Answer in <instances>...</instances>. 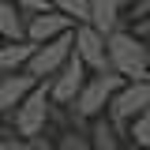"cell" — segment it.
<instances>
[{
    "label": "cell",
    "mask_w": 150,
    "mask_h": 150,
    "mask_svg": "<svg viewBox=\"0 0 150 150\" xmlns=\"http://www.w3.org/2000/svg\"><path fill=\"white\" fill-rule=\"evenodd\" d=\"M38 41L23 38V41H4L0 45V71H23L30 68V56H34Z\"/></svg>",
    "instance_id": "13"
},
{
    "label": "cell",
    "mask_w": 150,
    "mask_h": 150,
    "mask_svg": "<svg viewBox=\"0 0 150 150\" xmlns=\"http://www.w3.org/2000/svg\"><path fill=\"white\" fill-rule=\"evenodd\" d=\"M19 135H26V139H34V135H45V128L56 120V101L53 94H49V83H41L23 105H19L11 116H4Z\"/></svg>",
    "instance_id": "3"
},
{
    "label": "cell",
    "mask_w": 150,
    "mask_h": 150,
    "mask_svg": "<svg viewBox=\"0 0 150 150\" xmlns=\"http://www.w3.org/2000/svg\"><path fill=\"white\" fill-rule=\"evenodd\" d=\"M146 109H150V79H128V83L116 90L112 105H109V120L131 139L135 116H143Z\"/></svg>",
    "instance_id": "4"
},
{
    "label": "cell",
    "mask_w": 150,
    "mask_h": 150,
    "mask_svg": "<svg viewBox=\"0 0 150 150\" xmlns=\"http://www.w3.org/2000/svg\"><path fill=\"white\" fill-rule=\"evenodd\" d=\"M34 150H60V143L49 135H34Z\"/></svg>",
    "instance_id": "20"
},
{
    "label": "cell",
    "mask_w": 150,
    "mask_h": 150,
    "mask_svg": "<svg viewBox=\"0 0 150 150\" xmlns=\"http://www.w3.org/2000/svg\"><path fill=\"white\" fill-rule=\"evenodd\" d=\"M75 23L71 15H64L60 8H49V11H38V15H30V41H53V38H64V34H71Z\"/></svg>",
    "instance_id": "9"
},
{
    "label": "cell",
    "mask_w": 150,
    "mask_h": 150,
    "mask_svg": "<svg viewBox=\"0 0 150 150\" xmlns=\"http://www.w3.org/2000/svg\"><path fill=\"white\" fill-rule=\"evenodd\" d=\"M75 53L83 56V64H86L90 71H112L109 34H101L94 23H79V26H75Z\"/></svg>",
    "instance_id": "6"
},
{
    "label": "cell",
    "mask_w": 150,
    "mask_h": 150,
    "mask_svg": "<svg viewBox=\"0 0 150 150\" xmlns=\"http://www.w3.org/2000/svg\"><path fill=\"white\" fill-rule=\"evenodd\" d=\"M131 30H135L139 38H146V41H150V11H146L143 19H135V26H131Z\"/></svg>",
    "instance_id": "19"
},
{
    "label": "cell",
    "mask_w": 150,
    "mask_h": 150,
    "mask_svg": "<svg viewBox=\"0 0 150 150\" xmlns=\"http://www.w3.org/2000/svg\"><path fill=\"white\" fill-rule=\"evenodd\" d=\"M131 143L135 146H150V109L143 116H135V124H131Z\"/></svg>",
    "instance_id": "17"
},
{
    "label": "cell",
    "mask_w": 150,
    "mask_h": 150,
    "mask_svg": "<svg viewBox=\"0 0 150 150\" xmlns=\"http://www.w3.org/2000/svg\"><path fill=\"white\" fill-rule=\"evenodd\" d=\"M23 11H30V15H38V11H49L53 8V0H15Z\"/></svg>",
    "instance_id": "18"
},
{
    "label": "cell",
    "mask_w": 150,
    "mask_h": 150,
    "mask_svg": "<svg viewBox=\"0 0 150 150\" xmlns=\"http://www.w3.org/2000/svg\"><path fill=\"white\" fill-rule=\"evenodd\" d=\"M0 34H4V41L30 38V11H23L15 0H0Z\"/></svg>",
    "instance_id": "10"
},
{
    "label": "cell",
    "mask_w": 150,
    "mask_h": 150,
    "mask_svg": "<svg viewBox=\"0 0 150 150\" xmlns=\"http://www.w3.org/2000/svg\"><path fill=\"white\" fill-rule=\"evenodd\" d=\"M86 79H90V68L83 64V56L75 53L71 60H68L53 79H45V83H49V94H53L56 105H71L75 98H79V90L86 86Z\"/></svg>",
    "instance_id": "7"
},
{
    "label": "cell",
    "mask_w": 150,
    "mask_h": 150,
    "mask_svg": "<svg viewBox=\"0 0 150 150\" xmlns=\"http://www.w3.org/2000/svg\"><path fill=\"white\" fill-rule=\"evenodd\" d=\"M41 83H45V79H38L30 68H23V71H4V75H0V112L11 116Z\"/></svg>",
    "instance_id": "8"
},
{
    "label": "cell",
    "mask_w": 150,
    "mask_h": 150,
    "mask_svg": "<svg viewBox=\"0 0 150 150\" xmlns=\"http://www.w3.org/2000/svg\"><path fill=\"white\" fill-rule=\"evenodd\" d=\"M71 56H75V30L64 38H53V41H41L34 49V56H30V71L38 79H53Z\"/></svg>",
    "instance_id": "5"
},
{
    "label": "cell",
    "mask_w": 150,
    "mask_h": 150,
    "mask_svg": "<svg viewBox=\"0 0 150 150\" xmlns=\"http://www.w3.org/2000/svg\"><path fill=\"white\" fill-rule=\"evenodd\" d=\"M90 4L94 0H53V8H60L64 15H71L75 23H86L90 19Z\"/></svg>",
    "instance_id": "15"
},
{
    "label": "cell",
    "mask_w": 150,
    "mask_h": 150,
    "mask_svg": "<svg viewBox=\"0 0 150 150\" xmlns=\"http://www.w3.org/2000/svg\"><path fill=\"white\" fill-rule=\"evenodd\" d=\"M128 79L120 71H90V79H86V86L79 90V98H75L71 105H64L68 109V120H71L75 128H83V124H90V120H98V116H105L112 105V98H116V90L124 86Z\"/></svg>",
    "instance_id": "1"
},
{
    "label": "cell",
    "mask_w": 150,
    "mask_h": 150,
    "mask_svg": "<svg viewBox=\"0 0 150 150\" xmlns=\"http://www.w3.org/2000/svg\"><path fill=\"white\" fill-rule=\"evenodd\" d=\"M56 143H60V150H98L86 128H60Z\"/></svg>",
    "instance_id": "14"
},
{
    "label": "cell",
    "mask_w": 150,
    "mask_h": 150,
    "mask_svg": "<svg viewBox=\"0 0 150 150\" xmlns=\"http://www.w3.org/2000/svg\"><path fill=\"white\" fill-rule=\"evenodd\" d=\"M0 150H34V139L19 135V131L8 124V128H4V139H0Z\"/></svg>",
    "instance_id": "16"
},
{
    "label": "cell",
    "mask_w": 150,
    "mask_h": 150,
    "mask_svg": "<svg viewBox=\"0 0 150 150\" xmlns=\"http://www.w3.org/2000/svg\"><path fill=\"white\" fill-rule=\"evenodd\" d=\"M86 131H90V139H94V146H98V150H131V139L109 120V112L98 116V120H90Z\"/></svg>",
    "instance_id": "11"
},
{
    "label": "cell",
    "mask_w": 150,
    "mask_h": 150,
    "mask_svg": "<svg viewBox=\"0 0 150 150\" xmlns=\"http://www.w3.org/2000/svg\"><path fill=\"white\" fill-rule=\"evenodd\" d=\"M109 60L112 71H120L124 79H150V41L135 30L120 26L116 34H109Z\"/></svg>",
    "instance_id": "2"
},
{
    "label": "cell",
    "mask_w": 150,
    "mask_h": 150,
    "mask_svg": "<svg viewBox=\"0 0 150 150\" xmlns=\"http://www.w3.org/2000/svg\"><path fill=\"white\" fill-rule=\"evenodd\" d=\"M131 150H150V146H135V143H131Z\"/></svg>",
    "instance_id": "22"
},
{
    "label": "cell",
    "mask_w": 150,
    "mask_h": 150,
    "mask_svg": "<svg viewBox=\"0 0 150 150\" xmlns=\"http://www.w3.org/2000/svg\"><path fill=\"white\" fill-rule=\"evenodd\" d=\"M86 23H94L101 34H116L120 23H124V4H120V0H94Z\"/></svg>",
    "instance_id": "12"
},
{
    "label": "cell",
    "mask_w": 150,
    "mask_h": 150,
    "mask_svg": "<svg viewBox=\"0 0 150 150\" xmlns=\"http://www.w3.org/2000/svg\"><path fill=\"white\" fill-rule=\"evenodd\" d=\"M120 4H124V11H131V8H135L139 0H120Z\"/></svg>",
    "instance_id": "21"
}]
</instances>
